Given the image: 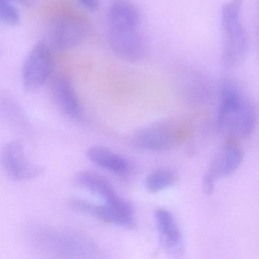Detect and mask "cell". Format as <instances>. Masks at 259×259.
<instances>
[{
    "label": "cell",
    "mask_w": 259,
    "mask_h": 259,
    "mask_svg": "<svg viewBox=\"0 0 259 259\" xmlns=\"http://www.w3.org/2000/svg\"><path fill=\"white\" fill-rule=\"evenodd\" d=\"M87 157L94 164L116 175L125 176L130 171L128 160L105 147H91L88 149Z\"/></svg>",
    "instance_id": "15"
},
{
    "label": "cell",
    "mask_w": 259,
    "mask_h": 259,
    "mask_svg": "<svg viewBox=\"0 0 259 259\" xmlns=\"http://www.w3.org/2000/svg\"><path fill=\"white\" fill-rule=\"evenodd\" d=\"M215 183L216 182L214 180H212L210 177L205 174L202 181V187L204 193L208 195H211L214 191Z\"/></svg>",
    "instance_id": "19"
},
{
    "label": "cell",
    "mask_w": 259,
    "mask_h": 259,
    "mask_svg": "<svg viewBox=\"0 0 259 259\" xmlns=\"http://www.w3.org/2000/svg\"><path fill=\"white\" fill-rule=\"evenodd\" d=\"M243 158V151L240 147L228 142L217 154L206 175L215 182L227 178L239 169Z\"/></svg>",
    "instance_id": "12"
},
{
    "label": "cell",
    "mask_w": 259,
    "mask_h": 259,
    "mask_svg": "<svg viewBox=\"0 0 259 259\" xmlns=\"http://www.w3.org/2000/svg\"><path fill=\"white\" fill-rule=\"evenodd\" d=\"M177 174L169 169H158L149 174L145 180V187L151 193L164 190L175 183Z\"/></svg>",
    "instance_id": "17"
},
{
    "label": "cell",
    "mask_w": 259,
    "mask_h": 259,
    "mask_svg": "<svg viewBox=\"0 0 259 259\" xmlns=\"http://www.w3.org/2000/svg\"><path fill=\"white\" fill-rule=\"evenodd\" d=\"M74 182L77 186L101 197L107 204H115L122 198L107 178L93 171H79L75 174Z\"/></svg>",
    "instance_id": "13"
},
{
    "label": "cell",
    "mask_w": 259,
    "mask_h": 259,
    "mask_svg": "<svg viewBox=\"0 0 259 259\" xmlns=\"http://www.w3.org/2000/svg\"><path fill=\"white\" fill-rule=\"evenodd\" d=\"M257 113L251 100L230 78H224L219 95L218 125L239 138L249 137L255 128Z\"/></svg>",
    "instance_id": "2"
},
{
    "label": "cell",
    "mask_w": 259,
    "mask_h": 259,
    "mask_svg": "<svg viewBox=\"0 0 259 259\" xmlns=\"http://www.w3.org/2000/svg\"><path fill=\"white\" fill-rule=\"evenodd\" d=\"M54 54L49 45L40 41L34 45L22 67V82L28 92L40 89L54 72Z\"/></svg>",
    "instance_id": "5"
},
{
    "label": "cell",
    "mask_w": 259,
    "mask_h": 259,
    "mask_svg": "<svg viewBox=\"0 0 259 259\" xmlns=\"http://www.w3.org/2000/svg\"><path fill=\"white\" fill-rule=\"evenodd\" d=\"M81 6L90 12H96L99 10L100 0H78Z\"/></svg>",
    "instance_id": "20"
},
{
    "label": "cell",
    "mask_w": 259,
    "mask_h": 259,
    "mask_svg": "<svg viewBox=\"0 0 259 259\" xmlns=\"http://www.w3.org/2000/svg\"><path fill=\"white\" fill-rule=\"evenodd\" d=\"M20 20L19 11L10 0H0V22L16 25Z\"/></svg>",
    "instance_id": "18"
},
{
    "label": "cell",
    "mask_w": 259,
    "mask_h": 259,
    "mask_svg": "<svg viewBox=\"0 0 259 259\" xmlns=\"http://www.w3.org/2000/svg\"><path fill=\"white\" fill-rule=\"evenodd\" d=\"M108 41L113 53L125 61H140L147 53L146 42L139 29L110 28Z\"/></svg>",
    "instance_id": "8"
},
{
    "label": "cell",
    "mask_w": 259,
    "mask_h": 259,
    "mask_svg": "<svg viewBox=\"0 0 259 259\" xmlns=\"http://www.w3.org/2000/svg\"><path fill=\"white\" fill-rule=\"evenodd\" d=\"M224 33L222 63L226 69L237 67L245 60L248 50V37L243 24L223 30Z\"/></svg>",
    "instance_id": "11"
},
{
    "label": "cell",
    "mask_w": 259,
    "mask_h": 259,
    "mask_svg": "<svg viewBox=\"0 0 259 259\" xmlns=\"http://www.w3.org/2000/svg\"><path fill=\"white\" fill-rule=\"evenodd\" d=\"M51 93L61 111L69 119L81 121L83 110L78 94L72 80L65 75H59L51 82Z\"/></svg>",
    "instance_id": "10"
},
{
    "label": "cell",
    "mask_w": 259,
    "mask_h": 259,
    "mask_svg": "<svg viewBox=\"0 0 259 259\" xmlns=\"http://www.w3.org/2000/svg\"><path fill=\"white\" fill-rule=\"evenodd\" d=\"M154 218L163 249L172 257H181L184 252L183 235L174 215L160 207L154 211Z\"/></svg>",
    "instance_id": "9"
},
{
    "label": "cell",
    "mask_w": 259,
    "mask_h": 259,
    "mask_svg": "<svg viewBox=\"0 0 259 259\" xmlns=\"http://www.w3.org/2000/svg\"><path fill=\"white\" fill-rule=\"evenodd\" d=\"M69 204L75 211L106 224L126 229H133L136 226L134 207L126 199L116 204H96L81 198H74L69 201Z\"/></svg>",
    "instance_id": "4"
},
{
    "label": "cell",
    "mask_w": 259,
    "mask_h": 259,
    "mask_svg": "<svg viewBox=\"0 0 259 259\" xmlns=\"http://www.w3.org/2000/svg\"><path fill=\"white\" fill-rule=\"evenodd\" d=\"M28 236L36 251L50 257L91 258L97 253L92 239L75 230L36 224L30 227Z\"/></svg>",
    "instance_id": "1"
},
{
    "label": "cell",
    "mask_w": 259,
    "mask_h": 259,
    "mask_svg": "<svg viewBox=\"0 0 259 259\" xmlns=\"http://www.w3.org/2000/svg\"><path fill=\"white\" fill-rule=\"evenodd\" d=\"M0 121L15 130L25 132L29 121L19 103L5 92H0Z\"/></svg>",
    "instance_id": "16"
},
{
    "label": "cell",
    "mask_w": 259,
    "mask_h": 259,
    "mask_svg": "<svg viewBox=\"0 0 259 259\" xmlns=\"http://www.w3.org/2000/svg\"><path fill=\"white\" fill-rule=\"evenodd\" d=\"M183 139V131L168 122L154 124L141 128L133 137V144L138 149L161 151L179 145Z\"/></svg>",
    "instance_id": "7"
},
{
    "label": "cell",
    "mask_w": 259,
    "mask_h": 259,
    "mask_svg": "<svg viewBox=\"0 0 259 259\" xmlns=\"http://www.w3.org/2000/svg\"><path fill=\"white\" fill-rule=\"evenodd\" d=\"M110 28L139 29L142 20L140 10L130 0H115L109 10Z\"/></svg>",
    "instance_id": "14"
},
{
    "label": "cell",
    "mask_w": 259,
    "mask_h": 259,
    "mask_svg": "<svg viewBox=\"0 0 259 259\" xmlns=\"http://www.w3.org/2000/svg\"><path fill=\"white\" fill-rule=\"evenodd\" d=\"M90 25L85 18L75 13L55 16L48 28L51 48L66 51L78 46L87 37Z\"/></svg>",
    "instance_id": "3"
},
{
    "label": "cell",
    "mask_w": 259,
    "mask_h": 259,
    "mask_svg": "<svg viewBox=\"0 0 259 259\" xmlns=\"http://www.w3.org/2000/svg\"><path fill=\"white\" fill-rule=\"evenodd\" d=\"M3 169L12 180L25 181L34 180L44 174V168L27 157L25 148L19 141L6 144L0 154Z\"/></svg>",
    "instance_id": "6"
}]
</instances>
